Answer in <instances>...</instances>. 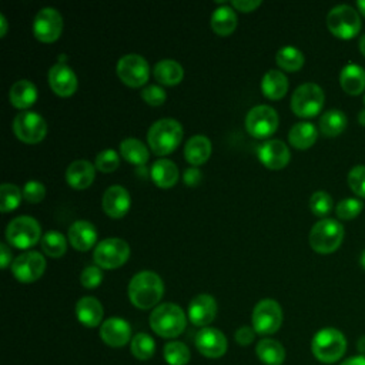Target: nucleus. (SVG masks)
Listing matches in <instances>:
<instances>
[{
    "instance_id": "58836bf2",
    "label": "nucleus",
    "mask_w": 365,
    "mask_h": 365,
    "mask_svg": "<svg viewBox=\"0 0 365 365\" xmlns=\"http://www.w3.org/2000/svg\"><path fill=\"white\" fill-rule=\"evenodd\" d=\"M190 356V349L180 341H171L164 346V359L168 365H185Z\"/></svg>"
},
{
    "instance_id": "f704fd0d",
    "label": "nucleus",
    "mask_w": 365,
    "mask_h": 365,
    "mask_svg": "<svg viewBox=\"0 0 365 365\" xmlns=\"http://www.w3.org/2000/svg\"><path fill=\"white\" fill-rule=\"evenodd\" d=\"M121 155L133 164L143 165L148 160V148L145 144L134 137H127L120 143Z\"/></svg>"
},
{
    "instance_id": "5fc2aeb1",
    "label": "nucleus",
    "mask_w": 365,
    "mask_h": 365,
    "mask_svg": "<svg viewBox=\"0 0 365 365\" xmlns=\"http://www.w3.org/2000/svg\"><path fill=\"white\" fill-rule=\"evenodd\" d=\"M7 31V20L3 13H0V36H4Z\"/></svg>"
},
{
    "instance_id": "f3484780",
    "label": "nucleus",
    "mask_w": 365,
    "mask_h": 365,
    "mask_svg": "<svg viewBox=\"0 0 365 365\" xmlns=\"http://www.w3.org/2000/svg\"><path fill=\"white\" fill-rule=\"evenodd\" d=\"M131 336L130 324L118 317H111L100 325V338L108 346L120 348L124 346Z\"/></svg>"
},
{
    "instance_id": "49530a36",
    "label": "nucleus",
    "mask_w": 365,
    "mask_h": 365,
    "mask_svg": "<svg viewBox=\"0 0 365 365\" xmlns=\"http://www.w3.org/2000/svg\"><path fill=\"white\" fill-rule=\"evenodd\" d=\"M141 97L150 106H160L165 101V90L157 84H148L141 90Z\"/></svg>"
},
{
    "instance_id": "ddd939ff",
    "label": "nucleus",
    "mask_w": 365,
    "mask_h": 365,
    "mask_svg": "<svg viewBox=\"0 0 365 365\" xmlns=\"http://www.w3.org/2000/svg\"><path fill=\"white\" fill-rule=\"evenodd\" d=\"M150 67L147 60L137 53H128L120 57L117 63V74L123 83L138 87L148 80Z\"/></svg>"
},
{
    "instance_id": "4c0bfd02",
    "label": "nucleus",
    "mask_w": 365,
    "mask_h": 365,
    "mask_svg": "<svg viewBox=\"0 0 365 365\" xmlns=\"http://www.w3.org/2000/svg\"><path fill=\"white\" fill-rule=\"evenodd\" d=\"M67 240L58 231H48L41 237V248L50 257H60L66 252Z\"/></svg>"
},
{
    "instance_id": "79ce46f5",
    "label": "nucleus",
    "mask_w": 365,
    "mask_h": 365,
    "mask_svg": "<svg viewBox=\"0 0 365 365\" xmlns=\"http://www.w3.org/2000/svg\"><path fill=\"white\" fill-rule=\"evenodd\" d=\"M364 204L358 198H344L336 204V215L341 220H354L361 214Z\"/></svg>"
},
{
    "instance_id": "7c9ffc66",
    "label": "nucleus",
    "mask_w": 365,
    "mask_h": 365,
    "mask_svg": "<svg viewBox=\"0 0 365 365\" xmlns=\"http://www.w3.org/2000/svg\"><path fill=\"white\" fill-rule=\"evenodd\" d=\"M257 356L265 365H281L285 361V349L277 339L262 338L257 344Z\"/></svg>"
},
{
    "instance_id": "1a4fd4ad",
    "label": "nucleus",
    "mask_w": 365,
    "mask_h": 365,
    "mask_svg": "<svg viewBox=\"0 0 365 365\" xmlns=\"http://www.w3.org/2000/svg\"><path fill=\"white\" fill-rule=\"evenodd\" d=\"M130 255L128 244L118 237L101 240L93 252L94 262L103 268H115L123 265Z\"/></svg>"
},
{
    "instance_id": "393cba45",
    "label": "nucleus",
    "mask_w": 365,
    "mask_h": 365,
    "mask_svg": "<svg viewBox=\"0 0 365 365\" xmlns=\"http://www.w3.org/2000/svg\"><path fill=\"white\" fill-rule=\"evenodd\" d=\"M339 84L346 94L359 96L365 90V70L355 63L344 66L339 73Z\"/></svg>"
},
{
    "instance_id": "f03ea898",
    "label": "nucleus",
    "mask_w": 365,
    "mask_h": 365,
    "mask_svg": "<svg viewBox=\"0 0 365 365\" xmlns=\"http://www.w3.org/2000/svg\"><path fill=\"white\" fill-rule=\"evenodd\" d=\"M185 322L184 311L173 302L160 304L150 315L151 329L163 338L178 336L184 331Z\"/></svg>"
},
{
    "instance_id": "e433bc0d",
    "label": "nucleus",
    "mask_w": 365,
    "mask_h": 365,
    "mask_svg": "<svg viewBox=\"0 0 365 365\" xmlns=\"http://www.w3.org/2000/svg\"><path fill=\"white\" fill-rule=\"evenodd\" d=\"M154 351H155V342L148 334L138 332L133 336L131 352L137 359L147 361L154 355Z\"/></svg>"
},
{
    "instance_id": "bf43d9fd",
    "label": "nucleus",
    "mask_w": 365,
    "mask_h": 365,
    "mask_svg": "<svg viewBox=\"0 0 365 365\" xmlns=\"http://www.w3.org/2000/svg\"><path fill=\"white\" fill-rule=\"evenodd\" d=\"M358 121H359L362 125H365V110H362V111L359 113V115H358Z\"/></svg>"
},
{
    "instance_id": "09e8293b",
    "label": "nucleus",
    "mask_w": 365,
    "mask_h": 365,
    "mask_svg": "<svg viewBox=\"0 0 365 365\" xmlns=\"http://www.w3.org/2000/svg\"><path fill=\"white\" fill-rule=\"evenodd\" d=\"M254 336H255V331L251 327H241L235 331V341L242 346L250 345L254 341Z\"/></svg>"
},
{
    "instance_id": "aec40b11",
    "label": "nucleus",
    "mask_w": 365,
    "mask_h": 365,
    "mask_svg": "<svg viewBox=\"0 0 365 365\" xmlns=\"http://www.w3.org/2000/svg\"><path fill=\"white\" fill-rule=\"evenodd\" d=\"M48 83L58 96H71L77 88V76L64 63H56L48 70Z\"/></svg>"
},
{
    "instance_id": "5701e85b",
    "label": "nucleus",
    "mask_w": 365,
    "mask_h": 365,
    "mask_svg": "<svg viewBox=\"0 0 365 365\" xmlns=\"http://www.w3.org/2000/svg\"><path fill=\"white\" fill-rule=\"evenodd\" d=\"M103 314H104L103 305L94 297H88V295L81 297L76 304L77 319L86 327L93 328L100 325L103 319Z\"/></svg>"
},
{
    "instance_id": "a878e982",
    "label": "nucleus",
    "mask_w": 365,
    "mask_h": 365,
    "mask_svg": "<svg viewBox=\"0 0 365 365\" xmlns=\"http://www.w3.org/2000/svg\"><path fill=\"white\" fill-rule=\"evenodd\" d=\"M211 154V141L208 137L202 134H195L190 137L184 145V157L185 160L195 165L204 164Z\"/></svg>"
},
{
    "instance_id": "c03bdc74",
    "label": "nucleus",
    "mask_w": 365,
    "mask_h": 365,
    "mask_svg": "<svg viewBox=\"0 0 365 365\" xmlns=\"http://www.w3.org/2000/svg\"><path fill=\"white\" fill-rule=\"evenodd\" d=\"M348 185L358 195L365 198V165H355L348 173Z\"/></svg>"
},
{
    "instance_id": "6ab92c4d",
    "label": "nucleus",
    "mask_w": 365,
    "mask_h": 365,
    "mask_svg": "<svg viewBox=\"0 0 365 365\" xmlns=\"http://www.w3.org/2000/svg\"><path fill=\"white\" fill-rule=\"evenodd\" d=\"M131 204L128 191L123 185H110L101 198V207L104 212L113 218L123 217Z\"/></svg>"
},
{
    "instance_id": "a19ab883",
    "label": "nucleus",
    "mask_w": 365,
    "mask_h": 365,
    "mask_svg": "<svg viewBox=\"0 0 365 365\" xmlns=\"http://www.w3.org/2000/svg\"><path fill=\"white\" fill-rule=\"evenodd\" d=\"M332 197L327 191H315L309 197V208L318 217H325L332 210Z\"/></svg>"
},
{
    "instance_id": "c756f323",
    "label": "nucleus",
    "mask_w": 365,
    "mask_h": 365,
    "mask_svg": "<svg viewBox=\"0 0 365 365\" xmlns=\"http://www.w3.org/2000/svg\"><path fill=\"white\" fill-rule=\"evenodd\" d=\"M262 93L272 100H278L285 96L288 90V78L279 70H268L261 80Z\"/></svg>"
},
{
    "instance_id": "8fccbe9b",
    "label": "nucleus",
    "mask_w": 365,
    "mask_h": 365,
    "mask_svg": "<svg viewBox=\"0 0 365 365\" xmlns=\"http://www.w3.org/2000/svg\"><path fill=\"white\" fill-rule=\"evenodd\" d=\"M201 171L197 168V167H188L185 171H184V175H182V178H184V181H185V184L187 185H197L200 181H201Z\"/></svg>"
},
{
    "instance_id": "9d476101",
    "label": "nucleus",
    "mask_w": 365,
    "mask_h": 365,
    "mask_svg": "<svg viewBox=\"0 0 365 365\" xmlns=\"http://www.w3.org/2000/svg\"><path fill=\"white\" fill-rule=\"evenodd\" d=\"M282 309L275 299H261L252 311V328L257 334L269 335L279 329Z\"/></svg>"
},
{
    "instance_id": "c9c22d12",
    "label": "nucleus",
    "mask_w": 365,
    "mask_h": 365,
    "mask_svg": "<svg viewBox=\"0 0 365 365\" xmlns=\"http://www.w3.org/2000/svg\"><path fill=\"white\" fill-rule=\"evenodd\" d=\"M275 61L287 71H297L304 64V54L294 46H284L277 51Z\"/></svg>"
},
{
    "instance_id": "bb28decb",
    "label": "nucleus",
    "mask_w": 365,
    "mask_h": 365,
    "mask_svg": "<svg viewBox=\"0 0 365 365\" xmlns=\"http://www.w3.org/2000/svg\"><path fill=\"white\" fill-rule=\"evenodd\" d=\"M10 103L17 108L30 107L37 98V87L30 80H17L9 91Z\"/></svg>"
},
{
    "instance_id": "20e7f679",
    "label": "nucleus",
    "mask_w": 365,
    "mask_h": 365,
    "mask_svg": "<svg viewBox=\"0 0 365 365\" xmlns=\"http://www.w3.org/2000/svg\"><path fill=\"white\" fill-rule=\"evenodd\" d=\"M182 138V127L174 118H160L151 124L147 133L150 147L155 154L171 153Z\"/></svg>"
},
{
    "instance_id": "4be33fe9",
    "label": "nucleus",
    "mask_w": 365,
    "mask_h": 365,
    "mask_svg": "<svg viewBox=\"0 0 365 365\" xmlns=\"http://www.w3.org/2000/svg\"><path fill=\"white\" fill-rule=\"evenodd\" d=\"M96 240V227L86 220H77L68 227V241L78 251L90 250Z\"/></svg>"
},
{
    "instance_id": "a18cd8bd",
    "label": "nucleus",
    "mask_w": 365,
    "mask_h": 365,
    "mask_svg": "<svg viewBox=\"0 0 365 365\" xmlns=\"http://www.w3.org/2000/svg\"><path fill=\"white\" fill-rule=\"evenodd\" d=\"M46 195V187L38 180H30L23 187V198L29 202H40Z\"/></svg>"
},
{
    "instance_id": "4468645a",
    "label": "nucleus",
    "mask_w": 365,
    "mask_h": 365,
    "mask_svg": "<svg viewBox=\"0 0 365 365\" xmlns=\"http://www.w3.org/2000/svg\"><path fill=\"white\" fill-rule=\"evenodd\" d=\"M63 30V19L58 10L54 7L40 9L33 20V33L34 36L46 43L54 41L58 38Z\"/></svg>"
},
{
    "instance_id": "2eb2a0df",
    "label": "nucleus",
    "mask_w": 365,
    "mask_h": 365,
    "mask_svg": "<svg viewBox=\"0 0 365 365\" xmlns=\"http://www.w3.org/2000/svg\"><path fill=\"white\" fill-rule=\"evenodd\" d=\"M46 269V259L37 251H26L17 255L11 262L13 275L21 282H33L41 277Z\"/></svg>"
},
{
    "instance_id": "7ed1b4c3",
    "label": "nucleus",
    "mask_w": 365,
    "mask_h": 365,
    "mask_svg": "<svg viewBox=\"0 0 365 365\" xmlns=\"http://www.w3.org/2000/svg\"><path fill=\"white\" fill-rule=\"evenodd\" d=\"M311 351L319 362L334 364L345 354L346 339L344 334L336 328H322L314 335Z\"/></svg>"
},
{
    "instance_id": "6e6d98bb",
    "label": "nucleus",
    "mask_w": 365,
    "mask_h": 365,
    "mask_svg": "<svg viewBox=\"0 0 365 365\" xmlns=\"http://www.w3.org/2000/svg\"><path fill=\"white\" fill-rule=\"evenodd\" d=\"M358 351L361 352V355H365V336H361L359 339H358Z\"/></svg>"
},
{
    "instance_id": "052dcab7",
    "label": "nucleus",
    "mask_w": 365,
    "mask_h": 365,
    "mask_svg": "<svg viewBox=\"0 0 365 365\" xmlns=\"http://www.w3.org/2000/svg\"><path fill=\"white\" fill-rule=\"evenodd\" d=\"M359 262H361V265L365 268V250L362 251V254H361V258H359Z\"/></svg>"
},
{
    "instance_id": "4d7b16f0",
    "label": "nucleus",
    "mask_w": 365,
    "mask_h": 365,
    "mask_svg": "<svg viewBox=\"0 0 365 365\" xmlns=\"http://www.w3.org/2000/svg\"><path fill=\"white\" fill-rule=\"evenodd\" d=\"M358 47H359V51L362 53V56L365 57V34H362L359 37V41H358Z\"/></svg>"
},
{
    "instance_id": "f8f14e48",
    "label": "nucleus",
    "mask_w": 365,
    "mask_h": 365,
    "mask_svg": "<svg viewBox=\"0 0 365 365\" xmlns=\"http://www.w3.org/2000/svg\"><path fill=\"white\" fill-rule=\"evenodd\" d=\"M13 131L24 143H37L44 138L47 123L36 111H21L13 120Z\"/></svg>"
},
{
    "instance_id": "603ef678",
    "label": "nucleus",
    "mask_w": 365,
    "mask_h": 365,
    "mask_svg": "<svg viewBox=\"0 0 365 365\" xmlns=\"http://www.w3.org/2000/svg\"><path fill=\"white\" fill-rule=\"evenodd\" d=\"M0 255H1V259H0L1 268H6L10 262H13L11 261V251L7 247V244H4V242L0 244Z\"/></svg>"
},
{
    "instance_id": "f257e3e1",
    "label": "nucleus",
    "mask_w": 365,
    "mask_h": 365,
    "mask_svg": "<svg viewBox=\"0 0 365 365\" xmlns=\"http://www.w3.org/2000/svg\"><path fill=\"white\" fill-rule=\"evenodd\" d=\"M164 284L158 274L150 269L137 272L128 284V297L140 309L153 308L163 297Z\"/></svg>"
},
{
    "instance_id": "de8ad7c7",
    "label": "nucleus",
    "mask_w": 365,
    "mask_h": 365,
    "mask_svg": "<svg viewBox=\"0 0 365 365\" xmlns=\"http://www.w3.org/2000/svg\"><path fill=\"white\" fill-rule=\"evenodd\" d=\"M103 279V272L97 265H87L80 274V282L86 288H96Z\"/></svg>"
},
{
    "instance_id": "2f4dec72",
    "label": "nucleus",
    "mask_w": 365,
    "mask_h": 365,
    "mask_svg": "<svg viewBox=\"0 0 365 365\" xmlns=\"http://www.w3.org/2000/svg\"><path fill=\"white\" fill-rule=\"evenodd\" d=\"M184 70L181 64L171 58H164L155 63L154 66V77L161 83L167 86L177 84L182 80Z\"/></svg>"
},
{
    "instance_id": "dca6fc26",
    "label": "nucleus",
    "mask_w": 365,
    "mask_h": 365,
    "mask_svg": "<svg viewBox=\"0 0 365 365\" xmlns=\"http://www.w3.org/2000/svg\"><path fill=\"white\" fill-rule=\"evenodd\" d=\"M195 346L207 358H220L227 351V338L220 329L204 327L195 335Z\"/></svg>"
},
{
    "instance_id": "9b49d317",
    "label": "nucleus",
    "mask_w": 365,
    "mask_h": 365,
    "mask_svg": "<svg viewBox=\"0 0 365 365\" xmlns=\"http://www.w3.org/2000/svg\"><path fill=\"white\" fill-rule=\"evenodd\" d=\"M247 131L257 138H265L274 134L278 127V114L277 111L265 104L252 107L245 117Z\"/></svg>"
},
{
    "instance_id": "864d4df0",
    "label": "nucleus",
    "mask_w": 365,
    "mask_h": 365,
    "mask_svg": "<svg viewBox=\"0 0 365 365\" xmlns=\"http://www.w3.org/2000/svg\"><path fill=\"white\" fill-rule=\"evenodd\" d=\"M341 365H365V355H356L345 359Z\"/></svg>"
},
{
    "instance_id": "3c124183",
    "label": "nucleus",
    "mask_w": 365,
    "mask_h": 365,
    "mask_svg": "<svg viewBox=\"0 0 365 365\" xmlns=\"http://www.w3.org/2000/svg\"><path fill=\"white\" fill-rule=\"evenodd\" d=\"M231 4L237 9H240L241 11H251L254 9H257L261 1L259 0H232Z\"/></svg>"
},
{
    "instance_id": "0eeeda50",
    "label": "nucleus",
    "mask_w": 365,
    "mask_h": 365,
    "mask_svg": "<svg viewBox=\"0 0 365 365\" xmlns=\"http://www.w3.org/2000/svg\"><path fill=\"white\" fill-rule=\"evenodd\" d=\"M325 96L322 88L315 83L298 86L291 97V108L299 117H314L324 106Z\"/></svg>"
},
{
    "instance_id": "13d9d810",
    "label": "nucleus",
    "mask_w": 365,
    "mask_h": 365,
    "mask_svg": "<svg viewBox=\"0 0 365 365\" xmlns=\"http://www.w3.org/2000/svg\"><path fill=\"white\" fill-rule=\"evenodd\" d=\"M356 6H358L359 11L365 16V0H358V1H356Z\"/></svg>"
},
{
    "instance_id": "ea45409f",
    "label": "nucleus",
    "mask_w": 365,
    "mask_h": 365,
    "mask_svg": "<svg viewBox=\"0 0 365 365\" xmlns=\"http://www.w3.org/2000/svg\"><path fill=\"white\" fill-rule=\"evenodd\" d=\"M23 197V191L11 182H3L0 185V210L3 212L14 210Z\"/></svg>"
},
{
    "instance_id": "473e14b6",
    "label": "nucleus",
    "mask_w": 365,
    "mask_h": 365,
    "mask_svg": "<svg viewBox=\"0 0 365 365\" xmlns=\"http://www.w3.org/2000/svg\"><path fill=\"white\" fill-rule=\"evenodd\" d=\"M211 26L217 34H221V36L231 34L237 27L235 11L227 4L217 7L211 16Z\"/></svg>"
},
{
    "instance_id": "6e6552de",
    "label": "nucleus",
    "mask_w": 365,
    "mask_h": 365,
    "mask_svg": "<svg viewBox=\"0 0 365 365\" xmlns=\"http://www.w3.org/2000/svg\"><path fill=\"white\" fill-rule=\"evenodd\" d=\"M40 224L30 215H19L6 227L7 241L17 248L33 247L40 240Z\"/></svg>"
},
{
    "instance_id": "b1692460",
    "label": "nucleus",
    "mask_w": 365,
    "mask_h": 365,
    "mask_svg": "<svg viewBox=\"0 0 365 365\" xmlns=\"http://www.w3.org/2000/svg\"><path fill=\"white\" fill-rule=\"evenodd\" d=\"M94 165L87 160H74L66 170V181L74 188H86L94 180Z\"/></svg>"
},
{
    "instance_id": "37998d69",
    "label": "nucleus",
    "mask_w": 365,
    "mask_h": 365,
    "mask_svg": "<svg viewBox=\"0 0 365 365\" xmlns=\"http://www.w3.org/2000/svg\"><path fill=\"white\" fill-rule=\"evenodd\" d=\"M120 164V157L118 154L111 150V148H107V150H103L100 151L97 155H96V167L103 171V173H111L114 171Z\"/></svg>"
},
{
    "instance_id": "c85d7f7f",
    "label": "nucleus",
    "mask_w": 365,
    "mask_h": 365,
    "mask_svg": "<svg viewBox=\"0 0 365 365\" xmlns=\"http://www.w3.org/2000/svg\"><path fill=\"white\" fill-rule=\"evenodd\" d=\"M317 135L318 130L312 123L299 121L291 127L288 133V140L295 148L307 150L317 141Z\"/></svg>"
},
{
    "instance_id": "39448f33",
    "label": "nucleus",
    "mask_w": 365,
    "mask_h": 365,
    "mask_svg": "<svg viewBox=\"0 0 365 365\" xmlns=\"http://www.w3.org/2000/svg\"><path fill=\"white\" fill-rule=\"evenodd\" d=\"M344 234L341 222L332 218H322L309 231V245L319 254H331L342 244Z\"/></svg>"
},
{
    "instance_id": "72a5a7b5",
    "label": "nucleus",
    "mask_w": 365,
    "mask_h": 365,
    "mask_svg": "<svg viewBox=\"0 0 365 365\" xmlns=\"http://www.w3.org/2000/svg\"><path fill=\"white\" fill-rule=\"evenodd\" d=\"M346 115L341 110H328L319 117V130L327 137L339 135L346 127Z\"/></svg>"
},
{
    "instance_id": "412c9836",
    "label": "nucleus",
    "mask_w": 365,
    "mask_h": 365,
    "mask_svg": "<svg viewBox=\"0 0 365 365\" xmlns=\"http://www.w3.org/2000/svg\"><path fill=\"white\" fill-rule=\"evenodd\" d=\"M217 314V302L210 294H198L188 305V317L194 325L207 327Z\"/></svg>"
},
{
    "instance_id": "cd10ccee",
    "label": "nucleus",
    "mask_w": 365,
    "mask_h": 365,
    "mask_svg": "<svg viewBox=\"0 0 365 365\" xmlns=\"http://www.w3.org/2000/svg\"><path fill=\"white\" fill-rule=\"evenodd\" d=\"M153 181L163 188L171 187L178 180V168L177 165L168 158L155 160L150 168Z\"/></svg>"
},
{
    "instance_id": "423d86ee",
    "label": "nucleus",
    "mask_w": 365,
    "mask_h": 365,
    "mask_svg": "<svg viewBox=\"0 0 365 365\" xmlns=\"http://www.w3.org/2000/svg\"><path fill=\"white\" fill-rule=\"evenodd\" d=\"M327 26L335 37L348 40L359 33L361 17L354 7L348 4H338L328 11Z\"/></svg>"
},
{
    "instance_id": "a211bd4d",
    "label": "nucleus",
    "mask_w": 365,
    "mask_h": 365,
    "mask_svg": "<svg viewBox=\"0 0 365 365\" xmlns=\"http://www.w3.org/2000/svg\"><path fill=\"white\" fill-rule=\"evenodd\" d=\"M259 161L272 170H279L285 167L291 158V153L287 144L281 140H267L258 148Z\"/></svg>"
}]
</instances>
